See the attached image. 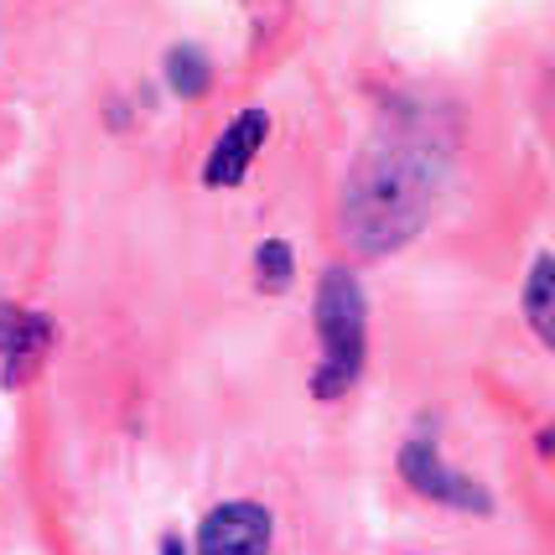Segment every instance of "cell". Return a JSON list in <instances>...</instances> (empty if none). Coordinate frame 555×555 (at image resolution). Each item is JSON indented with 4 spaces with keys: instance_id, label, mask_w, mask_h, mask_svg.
<instances>
[{
    "instance_id": "5",
    "label": "cell",
    "mask_w": 555,
    "mask_h": 555,
    "mask_svg": "<svg viewBox=\"0 0 555 555\" xmlns=\"http://www.w3.org/2000/svg\"><path fill=\"white\" fill-rule=\"evenodd\" d=\"M270 135V115L266 109H244L229 120V130L218 135V145L208 151V162H203V188H240L244 171L255 167V156H260V145Z\"/></svg>"
},
{
    "instance_id": "2",
    "label": "cell",
    "mask_w": 555,
    "mask_h": 555,
    "mask_svg": "<svg viewBox=\"0 0 555 555\" xmlns=\"http://www.w3.org/2000/svg\"><path fill=\"white\" fill-rule=\"evenodd\" d=\"M317 343H322V363L312 374V395L338 400L359 385L363 353H369V307H363L353 270H322V281H317Z\"/></svg>"
},
{
    "instance_id": "10",
    "label": "cell",
    "mask_w": 555,
    "mask_h": 555,
    "mask_svg": "<svg viewBox=\"0 0 555 555\" xmlns=\"http://www.w3.org/2000/svg\"><path fill=\"white\" fill-rule=\"evenodd\" d=\"M162 555H188V545H182L177 534H167V540H162Z\"/></svg>"
},
{
    "instance_id": "9",
    "label": "cell",
    "mask_w": 555,
    "mask_h": 555,
    "mask_svg": "<svg viewBox=\"0 0 555 555\" xmlns=\"http://www.w3.org/2000/svg\"><path fill=\"white\" fill-rule=\"evenodd\" d=\"M291 266H296V255H291L286 240H266L255 249V270H260V291H286L291 286Z\"/></svg>"
},
{
    "instance_id": "1",
    "label": "cell",
    "mask_w": 555,
    "mask_h": 555,
    "mask_svg": "<svg viewBox=\"0 0 555 555\" xmlns=\"http://www.w3.org/2000/svg\"><path fill=\"white\" fill-rule=\"evenodd\" d=\"M436 167L426 156V145L400 141L385 145L374 156H363L348 197H343V223H348V240L369 249V255H389L411 240L415 229L431 214V188Z\"/></svg>"
},
{
    "instance_id": "11",
    "label": "cell",
    "mask_w": 555,
    "mask_h": 555,
    "mask_svg": "<svg viewBox=\"0 0 555 555\" xmlns=\"http://www.w3.org/2000/svg\"><path fill=\"white\" fill-rule=\"evenodd\" d=\"M244 5H260V11H270V5H275V0H244Z\"/></svg>"
},
{
    "instance_id": "8",
    "label": "cell",
    "mask_w": 555,
    "mask_h": 555,
    "mask_svg": "<svg viewBox=\"0 0 555 555\" xmlns=\"http://www.w3.org/2000/svg\"><path fill=\"white\" fill-rule=\"evenodd\" d=\"M162 73H167V83H171V94H177V99L208 94V83H214V68H208L203 48H193V42L171 48V52H167V63H162Z\"/></svg>"
},
{
    "instance_id": "3",
    "label": "cell",
    "mask_w": 555,
    "mask_h": 555,
    "mask_svg": "<svg viewBox=\"0 0 555 555\" xmlns=\"http://www.w3.org/2000/svg\"><path fill=\"white\" fill-rule=\"evenodd\" d=\"M400 478L421 493V499H431V504H447V508H467V514H493V499H488L483 483H473V478H462L452 473L447 462L436 457L431 436H411L405 447H400Z\"/></svg>"
},
{
    "instance_id": "6",
    "label": "cell",
    "mask_w": 555,
    "mask_h": 555,
    "mask_svg": "<svg viewBox=\"0 0 555 555\" xmlns=\"http://www.w3.org/2000/svg\"><path fill=\"white\" fill-rule=\"evenodd\" d=\"M48 343H52L48 317L0 301V379H5V385L31 379V374L42 369V359H48Z\"/></svg>"
},
{
    "instance_id": "4",
    "label": "cell",
    "mask_w": 555,
    "mask_h": 555,
    "mask_svg": "<svg viewBox=\"0 0 555 555\" xmlns=\"http://www.w3.org/2000/svg\"><path fill=\"white\" fill-rule=\"evenodd\" d=\"M270 540H275V519L266 504L249 499L208 508L197 525V555H270Z\"/></svg>"
},
{
    "instance_id": "7",
    "label": "cell",
    "mask_w": 555,
    "mask_h": 555,
    "mask_svg": "<svg viewBox=\"0 0 555 555\" xmlns=\"http://www.w3.org/2000/svg\"><path fill=\"white\" fill-rule=\"evenodd\" d=\"M525 317H530L534 338L555 348V255H540L525 281Z\"/></svg>"
}]
</instances>
